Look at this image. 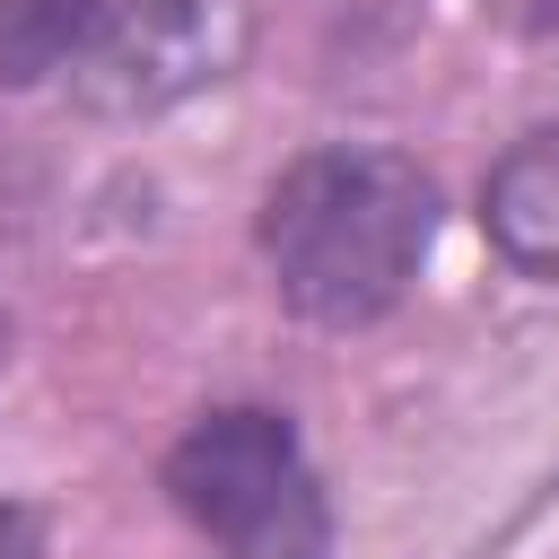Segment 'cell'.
I'll return each instance as SVG.
<instances>
[{
    "label": "cell",
    "mask_w": 559,
    "mask_h": 559,
    "mask_svg": "<svg viewBox=\"0 0 559 559\" xmlns=\"http://www.w3.org/2000/svg\"><path fill=\"white\" fill-rule=\"evenodd\" d=\"M437 245V175L402 148L332 140L306 148L262 192V262L288 314L323 332H358L402 306Z\"/></svg>",
    "instance_id": "6da1fadb"
},
{
    "label": "cell",
    "mask_w": 559,
    "mask_h": 559,
    "mask_svg": "<svg viewBox=\"0 0 559 559\" xmlns=\"http://www.w3.org/2000/svg\"><path fill=\"white\" fill-rule=\"evenodd\" d=\"M166 498L183 507L192 533H210L236 559H280V550H306V533H314L306 445L262 402L201 411L166 454Z\"/></svg>",
    "instance_id": "7a4b0ae2"
},
{
    "label": "cell",
    "mask_w": 559,
    "mask_h": 559,
    "mask_svg": "<svg viewBox=\"0 0 559 559\" xmlns=\"http://www.w3.org/2000/svg\"><path fill=\"white\" fill-rule=\"evenodd\" d=\"M253 44L245 0H114L87 35V52L70 61V96L87 114L140 122L166 114L201 87H218Z\"/></svg>",
    "instance_id": "3957f363"
},
{
    "label": "cell",
    "mask_w": 559,
    "mask_h": 559,
    "mask_svg": "<svg viewBox=\"0 0 559 559\" xmlns=\"http://www.w3.org/2000/svg\"><path fill=\"white\" fill-rule=\"evenodd\" d=\"M480 227L489 245L533 271V280H559V131H524L489 183H480Z\"/></svg>",
    "instance_id": "277c9868"
},
{
    "label": "cell",
    "mask_w": 559,
    "mask_h": 559,
    "mask_svg": "<svg viewBox=\"0 0 559 559\" xmlns=\"http://www.w3.org/2000/svg\"><path fill=\"white\" fill-rule=\"evenodd\" d=\"M114 0H0V87H35L87 52Z\"/></svg>",
    "instance_id": "5b68a950"
},
{
    "label": "cell",
    "mask_w": 559,
    "mask_h": 559,
    "mask_svg": "<svg viewBox=\"0 0 559 559\" xmlns=\"http://www.w3.org/2000/svg\"><path fill=\"white\" fill-rule=\"evenodd\" d=\"M0 559H35V515L0 498Z\"/></svg>",
    "instance_id": "8992f818"
},
{
    "label": "cell",
    "mask_w": 559,
    "mask_h": 559,
    "mask_svg": "<svg viewBox=\"0 0 559 559\" xmlns=\"http://www.w3.org/2000/svg\"><path fill=\"white\" fill-rule=\"evenodd\" d=\"M280 559H314V550H280Z\"/></svg>",
    "instance_id": "52a82bcc"
}]
</instances>
